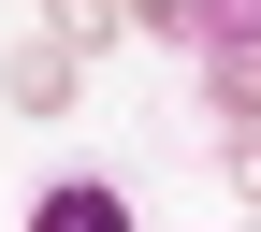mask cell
Returning a JSON list of instances; mask_svg holds the SVG:
<instances>
[{
	"label": "cell",
	"instance_id": "cell-4",
	"mask_svg": "<svg viewBox=\"0 0 261 232\" xmlns=\"http://www.w3.org/2000/svg\"><path fill=\"white\" fill-rule=\"evenodd\" d=\"M218 160H232V189L261 203V131H232V145H218Z\"/></svg>",
	"mask_w": 261,
	"mask_h": 232
},
{
	"label": "cell",
	"instance_id": "cell-1",
	"mask_svg": "<svg viewBox=\"0 0 261 232\" xmlns=\"http://www.w3.org/2000/svg\"><path fill=\"white\" fill-rule=\"evenodd\" d=\"M189 44H203L218 116H232V131H261V15H189Z\"/></svg>",
	"mask_w": 261,
	"mask_h": 232
},
{
	"label": "cell",
	"instance_id": "cell-3",
	"mask_svg": "<svg viewBox=\"0 0 261 232\" xmlns=\"http://www.w3.org/2000/svg\"><path fill=\"white\" fill-rule=\"evenodd\" d=\"M0 102H15V116H58V102H73V44H15V58H0Z\"/></svg>",
	"mask_w": 261,
	"mask_h": 232
},
{
	"label": "cell",
	"instance_id": "cell-2",
	"mask_svg": "<svg viewBox=\"0 0 261 232\" xmlns=\"http://www.w3.org/2000/svg\"><path fill=\"white\" fill-rule=\"evenodd\" d=\"M29 232H130V189H102V174H58L44 203H29Z\"/></svg>",
	"mask_w": 261,
	"mask_h": 232
}]
</instances>
